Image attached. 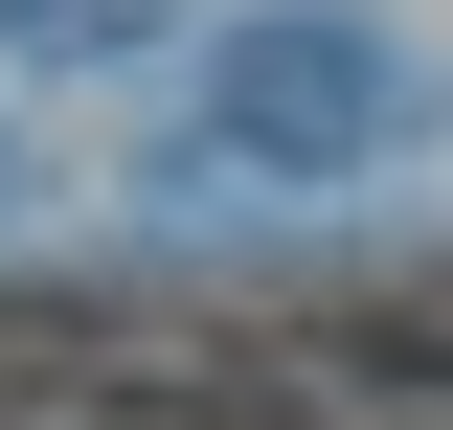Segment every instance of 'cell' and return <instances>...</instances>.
<instances>
[{
    "mask_svg": "<svg viewBox=\"0 0 453 430\" xmlns=\"http://www.w3.org/2000/svg\"><path fill=\"white\" fill-rule=\"evenodd\" d=\"M204 113H226V159L340 181V159H386V136H408V46L363 23V0H273V23H226V46H204Z\"/></svg>",
    "mask_w": 453,
    "mask_h": 430,
    "instance_id": "obj_1",
    "label": "cell"
},
{
    "mask_svg": "<svg viewBox=\"0 0 453 430\" xmlns=\"http://www.w3.org/2000/svg\"><path fill=\"white\" fill-rule=\"evenodd\" d=\"M181 0H0V46L23 68H113V46H159Z\"/></svg>",
    "mask_w": 453,
    "mask_h": 430,
    "instance_id": "obj_2",
    "label": "cell"
}]
</instances>
